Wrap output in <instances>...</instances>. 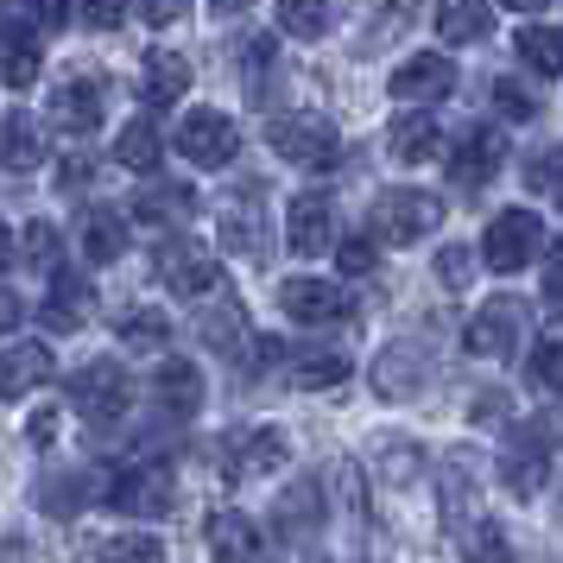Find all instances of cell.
Instances as JSON below:
<instances>
[{
	"label": "cell",
	"instance_id": "11",
	"mask_svg": "<svg viewBox=\"0 0 563 563\" xmlns=\"http://www.w3.org/2000/svg\"><path fill=\"white\" fill-rule=\"evenodd\" d=\"M285 247L305 254V260L335 247V203L323 190H298V197H291V209H285Z\"/></svg>",
	"mask_w": 563,
	"mask_h": 563
},
{
	"label": "cell",
	"instance_id": "16",
	"mask_svg": "<svg viewBox=\"0 0 563 563\" xmlns=\"http://www.w3.org/2000/svg\"><path fill=\"white\" fill-rule=\"evenodd\" d=\"M203 538H209V558L216 563H254V551H260V526L247 519V512H234V507L209 512Z\"/></svg>",
	"mask_w": 563,
	"mask_h": 563
},
{
	"label": "cell",
	"instance_id": "50",
	"mask_svg": "<svg viewBox=\"0 0 563 563\" xmlns=\"http://www.w3.org/2000/svg\"><path fill=\"white\" fill-rule=\"evenodd\" d=\"M0 266H13V229L0 222Z\"/></svg>",
	"mask_w": 563,
	"mask_h": 563
},
{
	"label": "cell",
	"instance_id": "44",
	"mask_svg": "<svg viewBox=\"0 0 563 563\" xmlns=\"http://www.w3.org/2000/svg\"><path fill=\"white\" fill-rule=\"evenodd\" d=\"M26 254L38 260V266H52V254H57V229L52 222H32L26 229Z\"/></svg>",
	"mask_w": 563,
	"mask_h": 563
},
{
	"label": "cell",
	"instance_id": "40",
	"mask_svg": "<svg viewBox=\"0 0 563 563\" xmlns=\"http://www.w3.org/2000/svg\"><path fill=\"white\" fill-rule=\"evenodd\" d=\"M335 266H342L349 279H361V273H374V266H380V247H374L367 234H355V241H342V247H335Z\"/></svg>",
	"mask_w": 563,
	"mask_h": 563
},
{
	"label": "cell",
	"instance_id": "17",
	"mask_svg": "<svg viewBox=\"0 0 563 563\" xmlns=\"http://www.w3.org/2000/svg\"><path fill=\"white\" fill-rule=\"evenodd\" d=\"M153 393H158V406L172 411V418H197L203 411V374L190 367V361H158L153 367Z\"/></svg>",
	"mask_w": 563,
	"mask_h": 563
},
{
	"label": "cell",
	"instance_id": "31",
	"mask_svg": "<svg viewBox=\"0 0 563 563\" xmlns=\"http://www.w3.org/2000/svg\"><path fill=\"white\" fill-rule=\"evenodd\" d=\"M82 279H70V273H57L52 279V305H45V330H77L82 323Z\"/></svg>",
	"mask_w": 563,
	"mask_h": 563
},
{
	"label": "cell",
	"instance_id": "2",
	"mask_svg": "<svg viewBox=\"0 0 563 563\" xmlns=\"http://www.w3.org/2000/svg\"><path fill=\"white\" fill-rule=\"evenodd\" d=\"M544 241H551V229H544V216L538 209H500L494 222H487L482 234V266L487 273H526L538 254H544Z\"/></svg>",
	"mask_w": 563,
	"mask_h": 563
},
{
	"label": "cell",
	"instance_id": "48",
	"mask_svg": "<svg viewBox=\"0 0 563 563\" xmlns=\"http://www.w3.org/2000/svg\"><path fill=\"white\" fill-rule=\"evenodd\" d=\"M26 437H32V443H52V437H57V411H52V406H45V411H32Z\"/></svg>",
	"mask_w": 563,
	"mask_h": 563
},
{
	"label": "cell",
	"instance_id": "3",
	"mask_svg": "<svg viewBox=\"0 0 563 563\" xmlns=\"http://www.w3.org/2000/svg\"><path fill=\"white\" fill-rule=\"evenodd\" d=\"M64 393H70V411L89 418V424H121L128 406H133V380L114 367V361H89V367H77Z\"/></svg>",
	"mask_w": 563,
	"mask_h": 563
},
{
	"label": "cell",
	"instance_id": "49",
	"mask_svg": "<svg viewBox=\"0 0 563 563\" xmlns=\"http://www.w3.org/2000/svg\"><path fill=\"white\" fill-rule=\"evenodd\" d=\"M140 20L146 26H172V20H184V7H140Z\"/></svg>",
	"mask_w": 563,
	"mask_h": 563
},
{
	"label": "cell",
	"instance_id": "42",
	"mask_svg": "<svg viewBox=\"0 0 563 563\" xmlns=\"http://www.w3.org/2000/svg\"><path fill=\"white\" fill-rule=\"evenodd\" d=\"M532 386L544 393V399L558 393V335H544V342L532 349Z\"/></svg>",
	"mask_w": 563,
	"mask_h": 563
},
{
	"label": "cell",
	"instance_id": "6",
	"mask_svg": "<svg viewBox=\"0 0 563 563\" xmlns=\"http://www.w3.org/2000/svg\"><path fill=\"white\" fill-rule=\"evenodd\" d=\"M158 279L184 298H216L222 291V260L209 254L203 241H165L158 247Z\"/></svg>",
	"mask_w": 563,
	"mask_h": 563
},
{
	"label": "cell",
	"instance_id": "7",
	"mask_svg": "<svg viewBox=\"0 0 563 563\" xmlns=\"http://www.w3.org/2000/svg\"><path fill=\"white\" fill-rule=\"evenodd\" d=\"M178 153L190 158V165L216 172V165H229V158L241 153V128H234L229 114H216V108H190L184 128H178Z\"/></svg>",
	"mask_w": 563,
	"mask_h": 563
},
{
	"label": "cell",
	"instance_id": "22",
	"mask_svg": "<svg viewBox=\"0 0 563 563\" xmlns=\"http://www.w3.org/2000/svg\"><path fill=\"white\" fill-rule=\"evenodd\" d=\"M77 247H82L89 266H108V260L128 254V222H121L114 209H89V216H82V229H77Z\"/></svg>",
	"mask_w": 563,
	"mask_h": 563
},
{
	"label": "cell",
	"instance_id": "26",
	"mask_svg": "<svg viewBox=\"0 0 563 563\" xmlns=\"http://www.w3.org/2000/svg\"><path fill=\"white\" fill-rule=\"evenodd\" d=\"M349 374H355V361L335 355V349H323V355L305 349V355L291 361V386H305V393H317V386H342Z\"/></svg>",
	"mask_w": 563,
	"mask_h": 563
},
{
	"label": "cell",
	"instance_id": "14",
	"mask_svg": "<svg viewBox=\"0 0 563 563\" xmlns=\"http://www.w3.org/2000/svg\"><path fill=\"white\" fill-rule=\"evenodd\" d=\"M57 374V355L45 342H13V349H0V399H26L38 386Z\"/></svg>",
	"mask_w": 563,
	"mask_h": 563
},
{
	"label": "cell",
	"instance_id": "28",
	"mask_svg": "<svg viewBox=\"0 0 563 563\" xmlns=\"http://www.w3.org/2000/svg\"><path fill=\"white\" fill-rule=\"evenodd\" d=\"M38 64H45V57H38V38L7 26V57H0V77L13 82V89H32V82H38Z\"/></svg>",
	"mask_w": 563,
	"mask_h": 563
},
{
	"label": "cell",
	"instance_id": "37",
	"mask_svg": "<svg viewBox=\"0 0 563 563\" xmlns=\"http://www.w3.org/2000/svg\"><path fill=\"white\" fill-rule=\"evenodd\" d=\"M310 512L323 519V494H317V487H291V494L279 500V532H285V538H305Z\"/></svg>",
	"mask_w": 563,
	"mask_h": 563
},
{
	"label": "cell",
	"instance_id": "18",
	"mask_svg": "<svg viewBox=\"0 0 563 563\" xmlns=\"http://www.w3.org/2000/svg\"><path fill=\"white\" fill-rule=\"evenodd\" d=\"M45 153H52V146H45V133H38L32 114H20V108L0 114V165H7V172H38Z\"/></svg>",
	"mask_w": 563,
	"mask_h": 563
},
{
	"label": "cell",
	"instance_id": "45",
	"mask_svg": "<svg viewBox=\"0 0 563 563\" xmlns=\"http://www.w3.org/2000/svg\"><path fill=\"white\" fill-rule=\"evenodd\" d=\"M20 317H26L20 291H7V285H0V335H13V330H20Z\"/></svg>",
	"mask_w": 563,
	"mask_h": 563
},
{
	"label": "cell",
	"instance_id": "39",
	"mask_svg": "<svg viewBox=\"0 0 563 563\" xmlns=\"http://www.w3.org/2000/svg\"><path fill=\"white\" fill-rule=\"evenodd\" d=\"M475 266H482V260L468 254V247H443V254H437V279L450 285V291H468Z\"/></svg>",
	"mask_w": 563,
	"mask_h": 563
},
{
	"label": "cell",
	"instance_id": "15",
	"mask_svg": "<svg viewBox=\"0 0 563 563\" xmlns=\"http://www.w3.org/2000/svg\"><path fill=\"white\" fill-rule=\"evenodd\" d=\"M102 114H108V96H102V82L96 77H70V82H57V96H52V121L64 133H96L102 128Z\"/></svg>",
	"mask_w": 563,
	"mask_h": 563
},
{
	"label": "cell",
	"instance_id": "1",
	"mask_svg": "<svg viewBox=\"0 0 563 563\" xmlns=\"http://www.w3.org/2000/svg\"><path fill=\"white\" fill-rule=\"evenodd\" d=\"M443 222V197L431 190H380L367 209V241L374 247H406L418 234H431Z\"/></svg>",
	"mask_w": 563,
	"mask_h": 563
},
{
	"label": "cell",
	"instance_id": "8",
	"mask_svg": "<svg viewBox=\"0 0 563 563\" xmlns=\"http://www.w3.org/2000/svg\"><path fill=\"white\" fill-rule=\"evenodd\" d=\"M450 89H456V64L443 52H418L393 70V96H399L411 114H431V102H443Z\"/></svg>",
	"mask_w": 563,
	"mask_h": 563
},
{
	"label": "cell",
	"instance_id": "23",
	"mask_svg": "<svg viewBox=\"0 0 563 563\" xmlns=\"http://www.w3.org/2000/svg\"><path fill=\"white\" fill-rule=\"evenodd\" d=\"M133 216L153 222V229H178V222L197 216V190H190V184H153V190H140Z\"/></svg>",
	"mask_w": 563,
	"mask_h": 563
},
{
	"label": "cell",
	"instance_id": "9",
	"mask_svg": "<svg viewBox=\"0 0 563 563\" xmlns=\"http://www.w3.org/2000/svg\"><path fill=\"white\" fill-rule=\"evenodd\" d=\"M273 146H279L285 165H335L342 158L335 128L317 121V114H285V121H273Z\"/></svg>",
	"mask_w": 563,
	"mask_h": 563
},
{
	"label": "cell",
	"instance_id": "24",
	"mask_svg": "<svg viewBox=\"0 0 563 563\" xmlns=\"http://www.w3.org/2000/svg\"><path fill=\"white\" fill-rule=\"evenodd\" d=\"M114 158H121L128 172H153L158 158H165V133H158L153 114H133L128 128L114 133Z\"/></svg>",
	"mask_w": 563,
	"mask_h": 563
},
{
	"label": "cell",
	"instance_id": "10",
	"mask_svg": "<svg viewBox=\"0 0 563 563\" xmlns=\"http://www.w3.org/2000/svg\"><path fill=\"white\" fill-rule=\"evenodd\" d=\"M279 310L291 317V323H342L349 310H355V298L342 291L335 279H285L279 285Z\"/></svg>",
	"mask_w": 563,
	"mask_h": 563
},
{
	"label": "cell",
	"instance_id": "20",
	"mask_svg": "<svg viewBox=\"0 0 563 563\" xmlns=\"http://www.w3.org/2000/svg\"><path fill=\"white\" fill-rule=\"evenodd\" d=\"M424 380H431V367H424V355H418L411 342H393V349L374 361V386H380L386 399H411Z\"/></svg>",
	"mask_w": 563,
	"mask_h": 563
},
{
	"label": "cell",
	"instance_id": "36",
	"mask_svg": "<svg viewBox=\"0 0 563 563\" xmlns=\"http://www.w3.org/2000/svg\"><path fill=\"white\" fill-rule=\"evenodd\" d=\"M96 563H165V544L146 532H128V538H108L96 551Z\"/></svg>",
	"mask_w": 563,
	"mask_h": 563
},
{
	"label": "cell",
	"instance_id": "21",
	"mask_svg": "<svg viewBox=\"0 0 563 563\" xmlns=\"http://www.w3.org/2000/svg\"><path fill=\"white\" fill-rule=\"evenodd\" d=\"M285 456H291V437L279 431V424H260V431L241 437V450H234V475L247 482V475H273V468H285Z\"/></svg>",
	"mask_w": 563,
	"mask_h": 563
},
{
	"label": "cell",
	"instance_id": "43",
	"mask_svg": "<svg viewBox=\"0 0 563 563\" xmlns=\"http://www.w3.org/2000/svg\"><path fill=\"white\" fill-rule=\"evenodd\" d=\"M526 178H532V190H538V197H558V153L544 146V153H538L532 165H526Z\"/></svg>",
	"mask_w": 563,
	"mask_h": 563
},
{
	"label": "cell",
	"instance_id": "25",
	"mask_svg": "<svg viewBox=\"0 0 563 563\" xmlns=\"http://www.w3.org/2000/svg\"><path fill=\"white\" fill-rule=\"evenodd\" d=\"M190 89V64H184L178 52H153L146 57V70H140V96L153 108H172Z\"/></svg>",
	"mask_w": 563,
	"mask_h": 563
},
{
	"label": "cell",
	"instance_id": "32",
	"mask_svg": "<svg viewBox=\"0 0 563 563\" xmlns=\"http://www.w3.org/2000/svg\"><path fill=\"white\" fill-rule=\"evenodd\" d=\"M558 45H563L558 26H532V32H519V52H526V64H532L538 77H551V82L563 77V52H558Z\"/></svg>",
	"mask_w": 563,
	"mask_h": 563
},
{
	"label": "cell",
	"instance_id": "19",
	"mask_svg": "<svg viewBox=\"0 0 563 563\" xmlns=\"http://www.w3.org/2000/svg\"><path fill=\"white\" fill-rule=\"evenodd\" d=\"M386 153L399 158V165H424V158L443 153V128H437L431 114H399L393 128H386Z\"/></svg>",
	"mask_w": 563,
	"mask_h": 563
},
{
	"label": "cell",
	"instance_id": "33",
	"mask_svg": "<svg viewBox=\"0 0 563 563\" xmlns=\"http://www.w3.org/2000/svg\"><path fill=\"white\" fill-rule=\"evenodd\" d=\"M462 558L468 563H512V544H507V532H500L494 519H475L468 538H462Z\"/></svg>",
	"mask_w": 563,
	"mask_h": 563
},
{
	"label": "cell",
	"instance_id": "30",
	"mask_svg": "<svg viewBox=\"0 0 563 563\" xmlns=\"http://www.w3.org/2000/svg\"><path fill=\"white\" fill-rule=\"evenodd\" d=\"M216 229L229 234V247H241V254H266V229L254 222V203H247V190H241V203L222 209V222Z\"/></svg>",
	"mask_w": 563,
	"mask_h": 563
},
{
	"label": "cell",
	"instance_id": "27",
	"mask_svg": "<svg viewBox=\"0 0 563 563\" xmlns=\"http://www.w3.org/2000/svg\"><path fill=\"white\" fill-rule=\"evenodd\" d=\"M437 32L443 45H482L494 32V7H437Z\"/></svg>",
	"mask_w": 563,
	"mask_h": 563
},
{
	"label": "cell",
	"instance_id": "38",
	"mask_svg": "<svg viewBox=\"0 0 563 563\" xmlns=\"http://www.w3.org/2000/svg\"><path fill=\"white\" fill-rule=\"evenodd\" d=\"M38 500H45V512H57V519H70V512L82 507V475H64V482H45L38 487Z\"/></svg>",
	"mask_w": 563,
	"mask_h": 563
},
{
	"label": "cell",
	"instance_id": "35",
	"mask_svg": "<svg viewBox=\"0 0 563 563\" xmlns=\"http://www.w3.org/2000/svg\"><path fill=\"white\" fill-rule=\"evenodd\" d=\"M197 330H203V342H216L222 355H234V342H241V310L234 305H203V317H197Z\"/></svg>",
	"mask_w": 563,
	"mask_h": 563
},
{
	"label": "cell",
	"instance_id": "12",
	"mask_svg": "<svg viewBox=\"0 0 563 563\" xmlns=\"http://www.w3.org/2000/svg\"><path fill=\"white\" fill-rule=\"evenodd\" d=\"M500 482H507L519 500L544 494V482H551V437H544V424H538V431H519L507 450H500Z\"/></svg>",
	"mask_w": 563,
	"mask_h": 563
},
{
	"label": "cell",
	"instance_id": "46",
	"mask_svg": "<svg viewBox=\"0 0 563 563\" xmlns=\"http://www.w3.org/2000/svg\"><path fill=\"white\" fill-rule=\"evenodd\" d=\"M386 475L393 482H411V443H386Z\"/></svg>",
	"mask_w": 563,
	"mask_h": 563
},
{
	"label": "cell",
	"instance_id": "13",
	"mask_svg": "<svg viewBox=\"0 0 563 563\" xmlns=\"http://www.w3.org/2000/svg\"><path fill=\"white\" fill-rule=\"evenodd\" d=\"M507 165V140L494 128H462L456 153H450V184H462V190H482V184H494V172Z\"/></svg>",
	"mask_w": 563,
	"mask_h": 563
},
{
	"label": "cell",
	"instance_id": "29",
	"mask_svg": "<svg viewBox=\"0 0 563 563\" xmlns=\"http://www.w3.org/2000/svg\"><path fill=\"white\" fill-rule=\"evenodd\" d=\"M114 330H121V342H133V349H165L172 323H165V310L133 305V310H121V317H114Z\"/></svg>",
	"mask_w": 563,
	"mask_h": 563
},
{
	"label": "cell",
	"instance_id": "34",
	"mask_svg": "<svg viewBox=\"0 0 563 563\" xmlns=\"http://www.w3.org/2000/svg\"><path fill=\"white\" fill-rule=\"evenodd\" d=\"M330 7H310V0H279V26L291 32V38H323L330 32Z\"/></svg>",
	"mask_w": 563,
	"mask_h": 563
},
{
	"label": "cell",
	"instance_id": "47",
	"mask_svg": "<svg viewBox=\"0 0 563 563\" xmlns=\"http://www.w3.org/2000/svg\"><path fill=\"white\" fill-rule=\"evenodd\" d=\"M77 20H82V26H96V32H108V26H121L128 13H121V7H82Z\"/></svg>",
	"mask_w": 563,
	"mask_h": 563
},
{
	"label": "cell",
	"instance_id": "5",
	"mask_svg": "<svg viewBox=\"0 0 563 563\" xmlns=\"http://www.w3.org/2000/svg\"><path fill=\"white\" fill-rule=\"evenodd\" d=\"M519 335H526V305L519 298H487L475 317H468V355H482V361H507L519 355Z\"/></svg>",
	"mask_w": 563,
	"mask_h": 563
},
{
	"label": "cell",
	"instance_id": "4",
	"mask_svg": "<svg viewBox=\"0 0 563 563\" xmlns=\"http://www.w3.org/2000/svg\"><path fill=\"white\" fill-rule=\"evenodd\" d=\"M172 494H178L172 468H165V462H140V468H121V475L108 482V507L140 512V519H165V512H172Z\"/></svg>",
	"mask_w": 563,
	"mask_h": 563
},
{
	"label": "cell",
	"instance_id": "41",
	"mask_svg": "<svg viewBox=\"0 0 563 563\" xmlns=\"http://www.w3.org/2000/svg\"><path fill=\"white\" fill-rule=\"evenodd\" d=\"M494 108H500L507 121H532V114H538V102H532V96H526V89H519L512 77L494 82Z\"/></svg>",
	"mask_w": 563,
	"mask_h": 563
}]
</instances>
